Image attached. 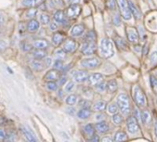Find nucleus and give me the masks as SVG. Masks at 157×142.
<instances>
[{"label": "nucleus", "mask_w": 157, "mask_h": 142, "mask_svg": "<svg viewBox=\"0 0 157 142\" xmlns=\"http://www.w3.org/2000/svg\"><path fill=\"white\" fill-rule=\"evenodd\" d=\"M89 75H90L87 71H77L73 74V78L78 83H83L88 80Z\"/></svg>", "instance_id": "nucleus-10"}, {"label": "nucleus", "mask_w": 157, "mask_h": 142, "mask_svg": "<svg viewBox=\"0 0 157 142\" xmlns=\"http://www.w3.org/2000/svg\"><path fill=\"white\" fill-rule=\"evenodd\" d=\"M22 132H23L25 137L27 138V140H28L29 142H37L36 137L34 136V135L33 134L32 131H30V130H28L27 128L24 127V128H22Z\"/></svg>", "instance_id": "nucleus-28"}, {"label": "nucleus", "mask_w": 157, "mask_h": 142, "mask_svg": "<svg viewBox=\"0 0 157 142\" xmlns=\"http://www.w3.org/2000/svg\"><path fill=\"white\" fill-rule=\"evenodd\" d=\"M107 7L110 10H116L117 9V1L116 0H108Z\"/></svg>", "instance_id": "nucleus-43"}, {"label": "nucleus", "mask_w": 157, "mask_h": 142, "mask_svg": "<svg viewBox=\"0 0 157 142\" xmlns=\"http://www.w3.org/2000/svg\"><path fill=\"white\" fill-rule=\"evenodd\" d=\"M85 32V27L82 24H76L72 27L70 33L73 37H80L82 36Z\"/></svg>", "instance_id": "nucleus-14"}, {"label": "nucleus", "mask_w": 157, "mask_h": 142, "mask_svg": "<svg viewBox=\"0 0 157 142\" xmlns=\"http://www.w3.org/2000/svg\"><path fill=\"white\" fill-rule=\"evenodd\" d=\"M107 110H108V112L111 113V114H115L117 112V110H118V107L116 103H111L108 105L107 107Z\"/></svg>", "instance_id": "nucleus-39"}, {"label": "nucleus", "mask_w": 157, "mask_h": 142, "mask_svg": "<svg viewBox=\"0 0 157 142\" xmlns=\"http://www.w3.org/2000/svg\"><path fill=\"white\" fill-rule=\"evenodd\" d=\"M89 141L90 142H99V136H98V135L94 134L91 138H89Z\"/></svg>", "instance_id": "nucleus-53"}, {"label": "nucleus", "mask_w": 157, "mask_h": 142, "mask_svg": "<svg viewBox=\"0 0 157 142\" xmlns=\"http://www.w3.org/2000/svg\"><path fill=\"white\" fill-rule=\"evenodd\" d=\"M61 76V74H60V71L56 70V69H53V70H50L48 72L45 74L44 75V80H46L47 82L49 81H56L58 80Z\"/></svg>", "instance_id": "nucleus-11"}, {"label": "nucleus", "mask_w": 157, "mask_h": 142, "mask_svg": "<svg viewBox=\"0 0 157 142\" xmlns=\"http://www.w3.org/2000/svg\"><path fill=\"white\" fill-rule=\"evenodd\" d=\"M66 54H67V52L63 48H61V49L59 48V49L56 50V52H55V55L57 58V59H65L66 58Z\"/></svg>", "instance_id": "nucleus-35"}, {"label": "nucleus", "mask_w": 157, "mask_h": 142, "mask_svg": "<svg viewBox=\"0 0 157 142\" xmlns=\"http://www.w3.org/2000/svg\"><path fill=\"white\" fill-rule=\"evenodd\" d=\"M6 132H5V130L4 129H2V128H0V141H3V140H5V138H6Z\"/></svg>", "instance_id": "nucleus-51"}, {"label": "nucleus", "mask_w": 157, "mask_h": 142, "mask_svg": "<svg viewBox=\"0 0 157 142\" xmlns=\"http://www.w3.org/2000/svg\"><path fill=\"white\" fill-rule=\"evenodd\" d=\"M128 8H129L131 15H133L136 19H140L142 14H141V11L140 10V9L131 1V0H128Z\"/></svg>", "instance_id": "nucleus-15"}, {"label": "nucleus", "mask_w": 157, "mask_h": 142, "mask_svg": "<svg viewBox=\"0 0 157 142\" xmlns=\"http://www.w3.org/2000/svg\"><path fill=\"white\" fill-rule=\"evenodd\" d=\"M65 40V35L60 33V32H56L53 34L52 36V42L55 46H59L61 45Z\"/></svg>", "instance_id": "nucleus-17"}, {"label": "nucleus", "mask_w": 157, "mask_h": 142, "mask_svg": "<svg viewBox=\"0 0 157 142\" xmlns=\"http://www.w3.org/2000/svg\"><path fill=\"white\" fill-rule=\"evenodd\" d=\"M32 68L34 71H37V72H41V71H43L45 68V66H44V62L41 61L40 59H35V60L32 61Z\"/></svg>", "instance_id": "nucleus-23"}, {"label": "nucleus", "mask_w": 157, "mask_h": 142, "mask_svg": "<svg viewBox=\"0 0 157 142\" xmlns=\"http://www.w3.org/2000/svg\"><path fill=\"white\" fill-rule=\"evenodd\" d=\"M49 46H50L49 42L45 39H39L33 43V47L37 49H45L48 48Z\"/></svg>", "instance_id": "nucleus-18"}, {"label": "nucleus", "mask_w": 157, "mask_h": 142, "mask_svg": "<svg viewBox=\"0 0 157 142\" xmlns=\"http://www.w3.org/2000/svg\"><path fill=\"white\" fill-rule=\"evenodd\" d=\"M150 63L151 66L157 65V51H152L150 55Z\"/></svg>", "instance_id": "nucleus-34"}, {"label": "nucleus", "mask_w": 157, "mask_h": 142, "mask_svg": "<svg viewBox=\"0 0 157 142\" xmlns=\"http://www.w3.org/2000/svg\"><path fill=\"white\" fill-rule=\"evenodd\" d=\"M74 86H75V84H74L73 81L67 82V83L66 84V86H65V91H66V92H70V91H72L73 88H74Z\"/></svg>", "instance_id": "nucleus-44"}, {"label": "nucleus", "mask_w": 157, "mask_h": 142, "mask_svg": "<svg viewBox=\"0 0 157 142\" xmlns=\"http://www.w3.org/2000/svg\"><path fill=\"white\" fill-rule=\"evenodd\" d=\"M156 102H157V95H156Z\"/></svg>", "instance_id": "nucleus-58"}, {"label": "nucleus", "mask_w": 157, "mask_h": 142, "mask_svg": "<svg viewBox=\"0 0 157 142\" xmlns=\"http://www.w3.org/2000/svg\"><path fill=\"white\" fill-rule=\"evenodd\" d=\"M126 33L128 36V40L130 43H137L139 40V31L134 28V27H127L126 28Z\"/></svg>", "instance_id": "nucleus-8"}, {"label": "nucleus", "mask_w": 157, "mask_h": 142, "mask_svg": "<svg viewBox=\"0 0 157 142\" xmlns=\"http://www.w3.org/2000/svg\"><path fill=\"white\" fill-rule=\"evenodd\" d=\"M116 1H117V5L120 10V13L123 19L126 21H129L132 15L128 8V0H116Z\"/></svg>", "instance_id": "nucleus-4"}, {"label": "nucleus", "mask_w": 157, "mask_h": 142, "mask_svg": "<svg viewBox=\"0 0 157 142\" xmlns=\"http://www.w3.org/2000/svg\"><path fill=\"white\" fill-rule=\"evenodd\" d=\"M40 28V23L38 22V21L36 20H31L29 22H28V25H27V30L28 32L30 33H34V32H37Z\"/></svg>", "instance_id": "nucleus-20"}, {"label": "nucleus", "mask_w": 157, "mask_h": 142, "mask_svg": "<svg viewBox=\"0 0 157 142\" xmlns=\"http://www.w3.org/2000/svg\"><path fill=\"white\" fill-rule=\"evenodd\" d=\"M40 22L42 24H48L50 22V16L46 13L40 14Z\"/></svg>", "instance_id": "nucleus-33"}, {"label": "nucleus", "mask_w": 157, "mask_h": 142, "mask_svg": "<svg viewBox=\"0 0 157 142\" xmlns=\"http://www.w3.org/2000/svg\"><path fill=\"white\" fill-rule=\"evenodd\" d=\"M133 99L136 104L140 107H145L147 104L146 96L140 86H136L133 90Z\"/></svg>", "instance_id": "nucleus-3"}, {"label": "nucleus", "mask_w": 157, "mask_h": 142, "mask_svg": "<svg viewBox=\"0 0 157 142\" xmlns=\"http://www.w3.org/2000/svg\"><path fill=\"white\" fill-rule=\"evenodd\" d=\"M83 133H84V135H85L87 137L91 138V137L95 134V128H94V126L93 124H86V125L83 127Z\"/></svg>", "instance_id": "nucleus-22"}, {"label": "nucleus", "mask_w": 157, "mask_h": 142, "mask_svg": "<svg viewBox=\"0 0 157 142\" xmlns=\"http://www.w3.org/2000/svg\"><path fill=\"white\" fill-rule=\"evenodd\" d=\"M103 81H104V76H103V75H101L99 73L93 74V75H89V77H88V82H89V85H91V86H96Z\"/></svg>", "instance_id": "nucleus-13"}, {"label": "nucleus", "mask_w": 157, "mask_h": 142, "mask_svg": "<svg viewBox=\"0 0 157 142\" xmlns=\"http://www.w3.org/2000/svg\"><path fill=\"white\" fill-rule=\"evenodd\" d=\"M81 50L84 55H93L97 50V45L95 42H85Z\"/></svg>", "instance_id": "nucleus-6"}, {"label": "nucleus", "mask_w": 157, "mask_h": 142, "mask_svg": "<svg viewBox=\"0 0 157 142\" xmlns=\"http://www.w3.org/2000/svg\"><path fill=\"white\" fill-rule=\"evenodd\" d=\"M151 87L155 89H157V78L155 76H151Z\"/></svg>", "instance_id": "nucleus-49"}, {"label": "nucleus", "mask_w": 157, "mask_h": 142, "mask_svg": "<svg viewBox=\"0 0 157 142\" xmlns=\"http://www.w3.org/2000/svg\"><path fill=\"white\" fill-rule=\"evenodd\" d=\"M46 87L49 91H56V90H57L58 85L55 81H49L46 84Z\"/></svg>", "instance_id": "nucleus-37"}, {"label": "nucleus", "mask_w": 157, "mask_h": 142, "mask_svg": "<svg viewBox=\"0 0 157 142\" xmlns=\"http://www.w3.org/2000/svg\"><path fill=\"white\" fill-rule=\"evenodd\" d=\"M95 130H97L99 133L105 134L109 131V125L105 121H100L99 123L96 124L95 125Z\"/></svg>", "instance_id": "nucleus-19"}, {"label": "nucleus", "mask_w": 157, "mask_h": 142, "mask_svg": "<svg viewBox=\"0 0 157 142\" xmlns=\"http://www.w3.org/2000/svg\"><path fill=\"white\" fill-rule=\"evenodd\" d=\"M78 101V97L76 95H69L67 96V98L66 99V103L67 105H75Z\"/></svg>", "instance_id": "nucleus-32"}, {"label": "nucleus", "mask_w": 157, "mask_h": 142, "mask_svg": "<svg viewBox=\"0 0 157 142\" xmlns=\"http://www.w3.org/2000/svg\"><path fill=\"white\" fill-rule=\"evenodd\" d=\"M141 119L144 123L148 124L150 121H151V114L150 112L147 111V110H144L142 112H141Z\"/></svg>", "instance_id": "nucleus-36"}, {"label": "nucleus", "mask_w": 157, "mask_h": 142, "mask_svg": "<svg viewBox=\"0 0 157 142\" xmlns=\"http://www.w3.org/2000/svg\"><path fill=\"white\" fill-rule=\"evenodd\" d=\"M44 0H22L21 4L24 7H28V8H33L36 6H39L40 4H42Z\"/></svg>", "instance_id": "nucleus-21"}, {"label": "nucleus", "mask_w": 157, "mask_h": 142, "mask_svg": "<svg viewBox=\"0 0 157 142\" xmlns=\"http://www.w3.org/2000/svg\"><path fill=\"white\" fill-rule=\"evenodd\" d=\"M4 21H5V18H4V16H3V14L0 12V23H2V22H4Z\"/></svg>", "instance_id": "nucleus-56"}, {"label": "nucleus", "mask_w": 157, "mask_h": 142, "mask_svg": "<svg viewBox=\"0 0 157 142\" xmlns=\"http://www.w3.org/2000/svg\"><path fill=\"white\" fill-rule=\"evenodd\" d=\"M49 23H50L49 27H50V30H51V31H56V30L58 28V26H57V24H56V22H49Z\"/></svg>", "instance_id": "nucleus-52"}, {"label": "nucleus", "mask_w": 157, "mask_h": 142, "mask_svg": "<svg viewBox=\"0 0 157 142\" xmlns=\"http://www.w3.org/2000/svg\"><path fill=\"white\" fill-rule=\"evenodd\" d=\"M96 38H97L96 34L94 31H91V32L87 33V34L84 37V40H85V42H95Z\"/></svg>", "instance_id": "nucleus-31"}, {"label": "nucleus", "mask_w": 157, "mask_h": 142, "mask_svg": "<svg viewBox=\"0 0 157 142\" xmlns=\"http://www.w3.org/2000/svg\"><path fill=\"white\" fill-rule=\"evenodd\" d=\"M113 22L116 26H119L120 23H121V21H120V18H119V15H116L113 19Z\"/></svg>", "instance_id": "nucleus-47"}, {"label": "nucleus", "mask_w": 157, "mask_h": 142, "mask_svg": "<svg viewBox=\"0 0 157 142\" xmlns=\"http://www.w3.org/2000/svg\"><path fill=\"white\" fill-rule=\"evenodd\" d=\"M100 52L103 58L109 59L115 54V47L112 40L109 38H104L100 44Z\"/></svg>", "instance_id": "nucleus-1"}, {"label": "nucleus", "mask_w": 157, "mask_h": 142, "mask_svg": "<svg viewBox=\"0 0 157 142\" xmlns=\"http://www.w3.org/2000/svg\"><path fill=\"white\" fill-rule=\"evenodd\" d=\"M106 90L109 93H114L117 90V82L115 79L109 80L106 84Z\"/></svg>", "instance_id": "nucleus-24"}, {"label": "nucleus", "mask_w": 157, "mask_h": 142, "mask_svg": "<svg viewBox=\"0 0 157 142\" xmlns=\"http://www.w3.org/2000/svg\"><path fill=\"white\" fill-rule=\"evenodd\" d=\"M127 127L130 134H136L139 131V124L136 117L129 116L127 120Z\"/></svg>", "instance_id": "nucleus-9"}, {"label": "nucleus", "mask_w": 157, "mask_h": 142, "mask_svg": "<svg viewBox=\"0 0 157 142\" xmlns=\"http://www.w3.org/2000/svg\"><path fill=\"white\" fill-rule=\"evenodd\" d=\"M128 139V136L125 132H117L116 135H115V141L116 142H124Z\"/></svg>", "instance_id": "nucleus-29"}, {"label": "nucleus", "mask_w": 157, "mask_h": 142, "mask_svg": "<svg viewBox=\"0 0 157 142\" xmlns=\"http://www.w3.org/2000/svg\"><path fill=\"white\" fill-rule=\"evenodd\" d=\"M116 44H117V47L121 49V50H126L128 49V44L127 42L125 41L124 38L120 37V36H117L116 37Z\"/></svg>", "instance_id": "nucleus-26"}, {"label": "nucleus", "mask_w": 157, "mask_h": 142, "mask_svg": "<svg viewBox=\"0 0 157 142\" xmlns=\"http://www.w3.org/2000/svg\"><path fill=\"white\" fill-rule=\"evenodd\" d=\"M43 62H44L45 68H48V67H50V66L52 65V59H51V58H46V57H45V59L43 60Z\"/></svg>", "instance_id": "nucleus-46"}, {"label": "nucleus", "mask_w": 157, "mask_h": 142, "mask_svg": "<svg viewBox=\"0 0 157 142\" xmlns=\"http://www.w3.org/2000/svg\"><path fill=\"white\" fill-rule=\"evenodd\" d=\"M8 47V44L4 40H0V51H4Z\"/></svg>", "instance_id": "nucleus-50"}, {"label": "nucleus", "mask_w": 157, "mask_h": 142, "mask_svg": "<svg viewBox=\"0 0 157 142\" xmlns=\"http://www.w3.org/2000/svg\"><path fill=\"white\" fill-rule=\"evenodd\" d=\"M67 3H69L70 5H73V4H78V3H80L81 0H67Z\"/></svg>", "instance_id": "nucleus-55"}, {"label": "nucleus", "mask_w": 157, "mask_h": 142, "mask_svg": "<svg viewBox=\"0 0 157 142\" xmlns=\"http://www.w3.org/2000/svg\"><path fill=\"white\" fill-rule=\"evenodd\" d=\"M81 11H82V8H81L80 5H78V4H73V5H70L67 8V16L69 19H75L81 14Z\"/></svg>", "instance_id": "nucleus-7"}, {"label": "nucleus", "mask_w": 157, "mask_h": 142, "mask_svg": "<svg viewBox=\"0 0 157 142\" xmlns=\"http://www.w3.org/2000/svg\"><path fill=\"white\" fill-rule=\"evenodd\" d=\"M33 58L35 59H44L47 55L46 51L44 49H37L35 48V50L33 52Z\"/></svg>", "instance_id": "nucleus-27"}, {"label": "nucleus", "mask_w": 157, "mask_h": 142, "mask_svg": "<svg viewBox=\"0 0 157 142\" xmlns=\"http://www.w3.org/2000/svg\"><path fill=\"white\" fill-rule=\"evenodd\" d=\"M81 65L85 69H95L101 65V60L98 58H88L82 59Z\"/></svg>", "instance_id": "nucleus-5"}, {"label": "nucleus", "mask_w": 157, "mask_h": 142, "mask_svg": "<svg viewBox=\"0 0 157 142\" xmlns=\"http://www.w3.org/2000/svg\"><path fill=\"white\" fill-rule=\"evenodd\" d=\"M117 101V105L121 111L122 114L128 115L130 113V101L128 96L125 93H121L118 95Z\"/></svg>", "instance_id": "nucleus-2"}, {"label": "nucleus", "mask_w": 157, "mask_h": 142, "mask_svg": "<svg viewBox=\"0 0 157 142\" xmlns=\"http://www.w3.org/2000/svg\"><path fill=\"white\" fill-rule=\"evenodd\" d=\"M78 118H80L82 120H85L88 119L91 116V111L90 109H81L77 113Z\"/></svg>", "instance_id": "nucleus-25"}, {"label": "nucleus", "mask_w": 157, "mask_h": 142, "mask_svg": "<svg viewBox=\"0 0 157 142\" xmlns=\"http://www.w3.org/2000/svg\"><path fill=\"white\" fill-rule=\"evenodd\" d=\"M101 142H114L113 139L110 136H104L101 140Z\"/></svg>", "instance_id": "nucleus-54"}, {"label": "nucleus", "mask_w": 157, "mask_h": 142, "mask_svg": "<svg viewBox=\"0 0 157 142\" xmlns=\"http://www.w3.org/2000/svg\"><path fill=\"white\" fill-rule=\"evenodd\" d=\"M112 120H113L114 124H120L123 122V117H122V115L119 114V113H115V114L113 115V117H112Z\"/></svg>", "instance_id": "nucleus-38"}, {"label": "nucleus", "mask_w": 157, "mask_h": 142, "mask_svg": "<svg viewBox=\"0 0 157 142\" xmlns=\"http://www.w3.org/2000/svg\"><path fill=\"white\" fill-rule=\"evenodd\" d=\"M35 14H36V10H30L27 11L26 16H27L28 18H33V17L35 16Z\"/></svg>", "instance_id": "nucleus-48"}, {"label": "nucleus", "mask_w": 157, "mask_h": 142, "mask_svg": "<svg viewBox=\"0 0 157 142\" xmlns=\"http://www.w3.org/2000/svg\"><path fill=\"white\" fill-rule=\"evenodd\" d=\"M154 131H155V135H156V136H157V121H156V123H155V126H154Z\"/></svg>", "instance_id": "nucleus-57"}, {"label": "nucleus", "mask_w": 157, "mask_h": 142, "mask_svg": "<svg viewBox=\"0 0 157 142\" xmlns=\"http://www.w3.org/2000/svg\"><path fill=\"white\" fill-rule=\"evenodd\" d=\"M78 105H80V107H82V109H89L91 106V102L88 99H82L80 102H78Z\"/></svg>", "instance_id": "nucleus-40"}, {"label": "nucleus", "mask_w": 157, "mask_h": 142, "mask_svg": "<svg viewBox=\"0 0 157 142\" xmlns=\"http://www.w3.org/2000/svg\"><path fill=\"white\" fill-rule=\"evenodd\" d=\"M156 1H157V0H156Z\"/></svg>", "instance_id": "nucleus-59"}, {"label": "nucleus", "mask_w": 157, "mask_h": 142, "mask_svg": "<svg viewBox=\"0 0 157 142\" xmlns=\"http://www.w3.org/2000/svg\"><path fill=\"white\" fill-rule=\"evenodd\" d=\"M54 21L59 24H64L67 21V18L65 16V13L63 10H57L55 14H54Z\"/></svg>", "instance_id": "nucleus-16"}, {"label": "nucleus", "mask_w": 157, "mask_h": 142, "mask_svg": "<svg viewBox=\"0 0 157 142\" xmlns=\"http://www.w3.org/2000/svg\"><path fill=\"white\" fill-rule=\"evenodd\" d=\"M63 49L67 53H72V52H74L77 49V43H76V41L73 40V39H67L64 42Z\"/></svg>", "instance_id": "nucleus-12"}, {"label": "nucleus", "mask_w": 157, "mask_h": 142, "mask_svg": "<svg viewBox=\"0 0 157 142\" xmlns=\"http://www.w3.org/2000/svg\"><path fill=\"white\" fill-rule=\"evenodd\" d=\"M51 4L54 8H63L64 3L62 0H51Z\"/></svg>", "instance_id": "nucleus-42"}, {"label": "nucleus", "mask_w": 157, "mask_h": 142, "mask_svg": "<svg viewBox=\"0 0 157 142\" xmlns=\"http://www.w3.org/2000/svg\"><path fill=\"white\" fill-rule=\"evenodd\" d=\"M96 88H97V90H98V91H100V92H104V91L106 89V85H105L104 82H101V83H99L98 85H96Z\"/></svg>", "instance_id": "nucleus-45"}, {"label": "nucleus", "mask_w": 157, "mask_h": 142, "mask_svg": "<svg viewBox=\"0 0 157 142\" xmlns=\"http://www.w3.org/2000/svg\"><path fill=\"white\" fill-rule=\"evenodd\" d=\"M54 68L60 71V70H63L64 69V63L62 61V59H56L54 63Z\"/></svg>", "instance_id": "nucleus-41"}, {"label": "nucleus", "mask_w": 157, "mask_h": 142, "mask_svg": "<svg viewBox=\"0 0 157 142\" xmlns=\"http://www.w3.org/2000/svg\"><path fill=\"white\" fill-rule=\"evenodd\" d=\"M105 107H106V103L103 100H99L94 105V110L96 112H101V111H104Z\"/></svg>", "instance_id": "nucleus-30"}]
</instances>
